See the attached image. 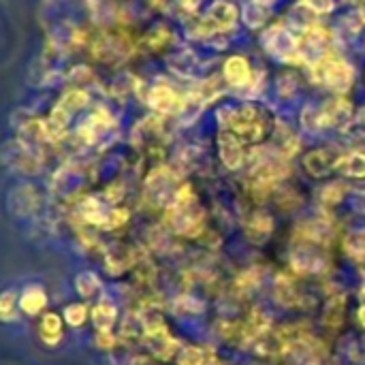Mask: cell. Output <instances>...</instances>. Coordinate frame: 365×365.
I'll list each match as a JSON object with an SVG mask.
<instances>
[{"instance_id":"1","label":"cell","mask_w":365,"mask_h":365,"mask_svg":"<svg viewBox=\"0 0 365 365\" xmlns=\"http://www.w3.org/2000/svg\"><path fill=\"white\" fill-rule=\"evenodd\" d=\"M310 77L317 86H323L334 94H344L355 81V68L340 53L331 51L321 62L310 66Z\"/></svg>"},{"instance_id":"2","label":"cell","mask_w":365,"mask_h":365,"mask_svg":"<svg viewBox=\"0 0 365 365\" xmlns=\"http://www.w3.org/2000/svg\"><path fill=\"white\" fill-rule=\"evenodd\" d=\"M263 49L278 62H299V36L291 28L272 26L261 34Z\"/></svg>"},{"instance_id":"3","label":"cell","mask_w":365,"mask_h":365,"mask_svg":"<svg viewBox=\"0 0 365 365\" xmlns=\"http://www.w3.org/2000/svg\"><path fill=\"white\" fill-rule=\"evenodd\" d=\"M255 71L248 62L246 56L233 53L222 62V77L227 81V86L235 88V90H250L255 83Z\"/></svg>"},{"instance_id":"4","label":"cell","mask_w":365,"mask_h":365,"mask_svg":"<svg viewBox=\"0 0 365 365\" xmlns=\"http://www.w3.org/2000/svg\"><path fill=\"white\" fill-rule=\"evenodd\" d=\"M145 101H148V105H150L156 113L169 115V113H178V111H180L184 96H182L173 86H169L167 81H158V83H154V86L148 90Z\"/></svg>"},{"instance_id":"5","label":"cell","mask_w":365,"mask_h":365,"mask_svg":"<svg viewBox=\"0 0 365 365\" xmlns=\"http://www.w3.org/2000/svg\"><path fill=\"white\" fill-rule=\"evenodd\" d=\"M323 115H325V126H338V128H344L353 122V115H355V109L351 105V101L338 96V98H331V101H325L323 103Z\"/></svg>"},{"instance_id":"6","label":"cell","mask_w":365,"mask_h":365,"mask_svg":"<svg viewBox=\"0 0 365 365\" xmlns=\"http://www.w3.org/2000/svg\"><path fill=\"white\" fill-rule=\"evenodd\" d=\"M218 150H220V158L229 169H240L244 163V145L242 139L235 133L222 130L218 135Z\"/></svg>"},{"instance_id":"7","label":"cell","mask_w":365,"mask_h":365,"mask_svg":"<svg viewBox=\"0 0 365 365\" xmlns=\"http://www.w3.org/2000/svg\"><path fill=\"white\" fill-rule=\"evenodd\" d=\"M272 17V6L269 4H263L259 0H248L244 6H242V21L246 24V28L250 30H259L263 28Z\"/></svg>"},{"instance_id":"8","label":"cell","mask_w":365,"mask_h":365,"mask_svg":"<svg viewBox=\"0 0 365 365\" xmlns=\"http://www.w3.org/2000/svg\"><path fill=\"white\" fill-rule=\"evenodd\" d=\"M336 167L351 178H365V154L364 152L344 154L336 160Z\"/></svg>"},{"instance_id":"9","label":"cell","mask_w":365,"mask_h":365,"mask_svg":"<svg viewBox=\"0 0 365 365\" xmlns=\"http://www.w3.org/2000/svg\"><path fill=\"white\" fill-rule=\"evenodd\" d=\"M225 88H227L225 77H222V75H214V77L203 79V81L197 86V92H199V96L205 101V105H210V103H214L216 98L222 96Z\"/></svg>"},{"instance_id":"10","label":"cell","mask_w":365,"mask_h":365,"mask_svg":"<svg viewBox=\"0 0 365 365\" xmlns=\"http://www.w3.org/2000/svg\"><path fill=\"white\" fill-rule=\"evenodd\" d=\"M314 13L310 11V9H306L302 2H297L293 9H291V13H289V21H291V30L293 32H306L308 28H312L317 21H314Z\"/></svg>"},{"instance_id":"11","label":"cell","mask_w":365,"mask_h":365,"mask_svg":"<svg viewBox=\"0 0 365 365\" xmlns=\"http://www.w3.org/2000/svg\"><path fill=\"white\" fill-rule=\"evenodd\" d=\"M304 165H306V169H308L312 175H317V178L325 175V173L331 169L329 154H327L325 150H314V152H310V154L304 158Z\"/></svg>"},{"instance_id":"12","label":"cell","mask_w":365,"mask_h":365,"mask_svg":"<svg viewBox=\"0 0 365 365\" xmlns=\"http://www.w3.org/2000/svg\"><path fill=\"white\" fill-rule=\"evenodd\" d=\"M171 41H173V32H171L167 26H158V28H154V30L145 36V45H148L152 51L165 49Z\"/></svg>"},{"instance_id":"13","label":"cell","mask_w":365,"mask_h":365,"mask_svg":"<svg viewBox=\"0 0 365 365\" xmlns=\"http://www.w3.org/2000/svg\"><path fill=\"white\" fill-rule=\"evenodd\" d=\"M86 103H88V92L81 90V88H71V90L62 96L60 107L66 109V111H75V109H81Z\"/></svg>"},{"instance_id":"14","label":"cell","mask_w":365,"mask_h":365,"mask_svg":"<svg viewBox=\"0 0 365 365\" xmlns=\"http://www.w3.org/2000/svg\"><path fill=\"white\" fill-rule=\"evenodd\" d=\"M276 92L280 96H293L297 92V77L293 73H282L276 79Z\"/></svg>"},{"instance_id":"15","label":"cell","mask_w":365,"mask_h":365,"mask_svg":"<svg viewBox=\"0 0 365 365\" xmlns=\"http://www.w3.org/2000/svg\"><path fill=\"white\" fill-rule=\"evenodd\" d=\"M306 9H310L314 15H325L336 9V0H299Z\"/></svg>"},{"instance_id":"16","label":"cell","mask_w":365,"mask_h":365,"mask_svg":"<svg viewBox=\"0 0 365 365\" xmlns=\"http://www.w3.org/2000/svg\"><path fill=\"white\" fill-rule=\"evenodd\" d=\"M180 365H203V353L195 346L184 349V353L180 355Z\"/></svg>"},{"instance_id":"17","label":"cell","mask_w":365,"mask_h":365,"mask_svg":"<svg viewBox=\"0 0 365 365\" xmlns=\"http://www.w3.org/2000/svg\"><path fill=\"white\" fill-rule=\"evenodd\" d=\"M357 13L365 19V0H357Z\"/></svg>"},{"instance_id":"18","label":"cell","mask_w":365,"mask_h":365,"mask_svg":"<svg viewBox=\"0 0 365 365\" xmlns=\"http://www.w3.org/2000/svg\"><path fill=\"white\" fill-rule=\"evenodd\" d=\"M357 122H359V124H364V126H365V107L361 109V111H359V115H357Z\"/></svg>"},{"instance_id":"19","label":"cell","mask_w":365,"mask_h":365,"mask_svg":"<svg viewBox=\"0 0 365 365\" xmlns=\"http://www.w3.org/2000/svg\"><path fill=\"white\" fill-rule=\"evenodd\" d=\"M259 2H263V4H269V6H272V2H274V0H259Z\"/></svg>"}]
</instances>
